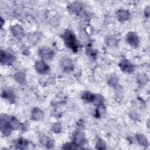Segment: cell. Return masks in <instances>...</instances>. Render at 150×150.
Here are the masks:
<instances>
[{"label":"cell","mask_w":150,"mask_h":150,"mask_svg":"<svg viewBox=\"0 0 150 150\" xmlns=\"http://www.w3.org/2000/svg\"><path fill=\"white\" fill-rule=\"evenodd\" d=\"M66 45L71 49L74 52L77 51L79 44L76 38V36L70 30H66L62 36Z\"/></svg>","instance_id":"cell-1"},{"label":"cell","mask_w":150,"mask_h":150,"mask_svg":"<svg viewBox=\"0 0 150 150\" xmlns=\"http://www.w3.org/2000/svg\"><path fill=\"white\" fill-rule=\"evenodd\" d=\"M15 56L5 50H1L0 53V61L1 64L4 65H11L15 61Z\"/></svg>","instance_id":"cell-2"},{"label":"cell","mask_w":150,"mask_h":150,"mask_svg":"<svg viewBox=\"0 0 150 150\" xmlns=\"http://www.w3.org/2000/svg\"><path fill=\"white\" fill-rule=\"evenodd\" d=\"M119 67L121 70L125 73H131L135 70V66L126 59H123L119 63Z\"/></svg>","instance_id":"cell-3"},{"label":"cell","mask_w":150,"mask_h":150,"mask_svg":"<svg viewBox=\"0 0 150 150\" xmlns=\"http://www.w3.org/2000/svg\"><path fill=\"white\" fill-rule=\"evenodd\" d=\"M126 41L130 46L134 47H137L139 44V37L134 32H129L127 34Z\"/></svg>","instance_id":"cell-4"},{"label":"cell","mask_w":150,"mask_h":150,"mask_svg":"<svg viewBox=\"0 0 150 150\" xmlns=\"http://www.w3.org/2000/svg\"><path fill=\"white\" fill-rule=\"evenodd\" d=\"M39 54L44 60H51L54 55V52L49 47H42L39 50Z\"/></svg>","instance_id":"cell-5"},{"label":"cell","mask_w":150,"mask_h":150,"mask_svg":"<svg viewBox=\"0 0 150 150\" xmlns=\"http://www.w3.org/2000/svg\"><path fill=\"white\" fill-rule=\"evenodd\" d=\"M35 66L37 72L42 74H46L50 70L49 66L43 60H39L36 62Z\"/></svg>","instance_id":"cell-6"},{"label":"cell","mask_w":150,"mask_h":150,"mask_svg":"<svg viewBox=\"0 0 150 150\" xmlns=\"http://www.w3.org/2000/svg\"><path fill=\"white\" fill-rule=\"evenodd\" d=\"M10 30L12 35L17 39H21L24 35V31L22 27L18 24L12 26Z\"/></svg>","instance_id":"cell-7"},{"label":"cell","mask_w":150,"mask_h":150,"mask_svg":"<svg viewBox=\"0 0 150 150\" xmlns=\"http://www.w3.org/2000/svg\"><path fill=\"white\" fill-rule=\"evenodd\" d=\"M60 66L65 71H72L74 69V64L72 60L67 57H65L61 60Z\"/></svg>","instance_id":"cell-8"},{"label":"cell","mask_w":150,"mask_h":150,"mask_svg":"<svg viewBox=\"0 0 150 150\" xmlns=\"http://www.w3.org/2000/svg\"><path fill=\"white\" fill-rule=\"evenodd\" d=\"M44 117L43 111L39 107H34L31 112V118L35 121H39Z\"/></svg>","instance_id":"cell-9"},{"label":"cell","mask_w":150,"mask_h":150,"mask_svg":"<svg viewBox=\"0 0 150 150\" xmlns=\"http://www.w3.org/2000/svg\"><path fill=\"white\" fill-rule=\"evenodd\" d=\"M74 143L81 146L83 145L86 142V138L84 134L81 131H77L74 137Z\"/></svg>","instance_id":"cell-10"},{"label":"cell","mask_w":150,"mask_h":150,"mask_svg":"<svg viewBox=\"0 0 150 150\" xmlns=\"http://www.w3.org/2000/svg\"><path fill=\"white\" fill-rule=\"evenodd\" d=\"M118 19L121 22H124L130 18L131 15L128 11L125 9H120L117 12Z\"/></svg>","instance_id":"cell-11"},{"label":"cell","mask_w":150,"mask_h":150,"mask_svg":"<svg viewBox=\"0 0 150 150\" xmlns=\"http://www.w3.org/2000/svg\"><path fill=\"white\" fill-rule=\"evenodd\" d=\"M39 140L40 142L44 145L46 148H50L53 146V141L47 136L42 134L39 136Z\"/></svg>","instance_id":"cell-12"},{"label":"cell","mask_w":150,"mask_h":150,"mask_svg":"<svg viewBox=\"0 0 150 150\" xmlns=\"http://www.w3.org/2000/svg\"><path fill=\"white\" fill-rule=\"evenodd\" d=\"M8 123L12 129H20L23 127L22 124L15 117L11 118L8 121Z\"/></svg>","instance_id":"cell-13"},{"label":"cell","mask_w":150,"mask_h":150,"mask_svg":"<svg viewBox=\"0 0 150 150\" xmlns=\"http://www.w3.org/2000/svg\"><path fill=\"white\" fill-rule=\"evenodd\" d=\"M135 138L138 144L144 147H146L148 145V141L146 137L142 134H136Z\"/></svg>","instance_id":"cell-14"},{"label":"cell","mask_w":150,"mask_h":150,"mask_svg":"<svg viewBox=\"0 0 150 150\" xmlns=\"http://www.w3.org/2000/svg\"><path fill=\"white\" fill-rule=\"evenodd\" d=\"M29 144L28 141L24 139V138H19L18 139L16 142H15V146L16 149H23L26 148Z\"/></svg>","instance_id":"cell-15"},{"label":"cell","mask_w":150,"mask_h":150,"mask_svg":"<svg viewBox=\"0 0 150 150\" xmlns=\"http://www.w3.org/2000/svg\"><path fill=\"white\" fill-rule=\"evenodd\" d=\"M118 39L114 36H110L106 38L105 43L107 46L110 47H114L118 45Z\"/></svg>","instance_id":"cell-16"},{"label":"cell","mask_w":150,"mask_h":150,"mask_svg":"<svg viewBox=\"0 0 150 150\" xmlns=\"http://www.w3.org/2000/svg\"><path fill=\"white\" fill-rule=\"evenodd\" d=\"M81 98L88 103L93 102L95 98V94L90 92V91H85L81 96Z\"/></svg>","instance_id":"cell-17"},{"label":"cell","mask_w":150,"mask_h":150,"mask_svg":"<svg viewBox=\"0 0 150 150\" xmlns=\"http://www.w3.org/2000/svg\"><path fill=\"white\" fill-rule=\"evenodd\" d=\"M13 78L15 79V80L19 83V84H23L26 80L25 79V74L23 72H17L16 73L14 76H13Z\"/></svg>","instance_id":"cell-18"},{"label":"cell","mask_w":150,"mask_h":150,"mask_svg":"<svg viewBox=\"0 0 150 150\" xmlns=\"http://www.w3.org/2000/svg\"><path fill=\"white\" fill-rule=\"evenodd\" d=\"M82 6L81 5L79 2H73L71 4H70L69 6V9L73 12L75 13H79L80 11L81 10Z\"/></svg>","instance_id":"cell-19"},{"label":"cell","mask_w":150,"mask_h":150,"mask_svg":"<svg viewBox=\"0 0 150 150\" xmlns=\"http://www.w3.org/2000/svg\"><path fill=\"white\" fill-rule=\"evenodd\" d=\"M1 96L4 98L8 100L11 103H13L15 101V96L13 95V93L10 90H4L2 93Z\"/></svg>","instance_id":"cell-20"},{"label":"cell","mask_w":150,"mask_h":150,"mask_svg":"<svg viewBox=\"0 0 150 150\" xmlns=\"http://www.w3.org/2000/svg\"><path fill=\"white\" fill-rule=\"evenodd\" d=\"M105 111V107L103 105V104H100L98 105V108L96 110V116L97 117H100L102 114H103V113H104Z\"/></svg>","instance_id":"cell-21"},{"label":"cell","mask_w":150,"mask_h":150,"mask_svg":"<svg viewBox=\"0 0 150 150\" xmlns=\"http://www.w3.org/2000/svg\"><path fill=\"white\" fill-rule=\"evenodd\" d=\"M138 81L141 84H145L148 81V78L145 74H139L138 76Z\"/></svg>","instance_id":"cell-22"},{"label":"cell","mask_w":150,"mask_h":150,"mask_svg":"<svg viewBox=\"0 0 150 150\" xmlns=\"http://www.w3.org/2000/svg\"><path fill=\"white\" fill-rule=\"evenodd\" d=\"M96 148L99 149H105L106 148L105 141L103 139H99L96 143Z\"/></svg>","instance_id":"cell-23"},{"label":"cell","mask_w":150,"mask_h":150,"mask_svg":"<svg viewBox=\"0 0 150 150\" xmlns=\"http://www.w3.org/2000/svg\"><path fill=\"white\" fill-rule=\"evenodd\" d=\"M63 149H81V148L76 145L75 143H67L63 146Z\"/></svg>","instance_id":"cell-24"},{"label":"cell","mask_w":150,"mask_h":150,"mask_svg":"<svg viewBox=\"0 0 150 150\" xmlns=\"http://www.w3.org/2000/svg\"><path fill=\"white\" fill-rule=\"evenodd\" d=\"M62 130V125L60 122H56L52 126V131L55 133H59Z\"/></svg>","instance_id":"cell-25"},{"label":"cell","mask_w":150,"mask_h":150,"mask_svg":"<svg viewBox=\"0 0 150 150\" xmlns=\"http://www.w3.org/2000/svg\"><path fill=\"white\" fill-rule=\"evenodd\" d=\"M86 53L88 54V56L91 57H96V53L94 51V50L90 47H88L86 49Z\"/></svg>","instance_id":"cell-26"},{"label":"cell","mask_w":150,"mask_h":150,"mask_svg":"<svg viewBox=\"0 0 150 150\" xmlns=\"http://www.w3.org/2000/svg\"><path fill=\"white\" fill-rule=\"evenodd\" d=\"M117 82H118V79L116 77H114V76L111 77V78L109 80L110 85H111L112 86H114V85H116Z\"/></svg>","instance_id":"cell-27"},{"label":"cell","mask_w":150,"mask_h":150,"mask_svg":"<svg viewBox=\"0 0 150 150\" xmlns=\"http://www.w3.org/2000/svg\"><path fill=\"white\" fill-rule=\"evenodd\" d=\"M145 15L146 16V17H149V6H147L146 8H145Z\"/></svg>","instance_id":"cell-28"},{"label":"cell","mask_w":150,"mask_h":150,"mask_svg":"<svg viewBox=\"0 0 150 150\" xmlns=\"http://www.w3.org/2000/svg\"><path fill=\"white\" fill-rule=\"evenodd\" d=\"M131 117H132V118H138V116H137V114H136V112H134V115L133 114V113H132V112H131Z\"/></svg>","instance_id":"cell-29"},{"label":"cell","mask_w":150,"mask_h":150,"mask_svg":"<svg viewBox=\"0 0 150 150\" xmlns=\"http://www.w3.org/2000/svg\"><path fill=\"white\" fill-rule=\"evenodd\" d=\"M4 23H5V21H3V19L1 18V26H3Z\"/></svg>","instance_id":"cell-30"}]
</instances>
